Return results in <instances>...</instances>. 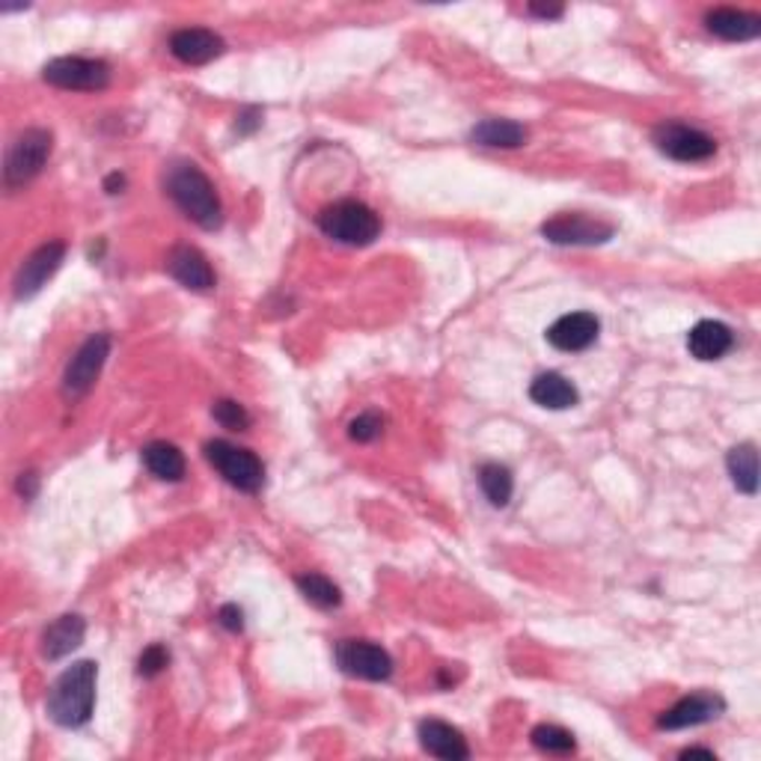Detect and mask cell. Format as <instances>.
Segmentation results:
<instances>
[{
  "mask_svg": "<svg viewBox=\"0 0 761 761\" xmlns=\"http://www.w3.org/2000/svg\"><path fill=\"white\" fill-rule=\"evenodd\" d=\"M726 467H729V476H732L738 491L750 497L759 491V452H755V444H738V447L729 449Z\"/></svg>",
  "mask_w": 761,
  "mask_h": 761,
  "instance_id": "obj_22",
  "label": "cell"
},
{
  "mask_svg": "<svg viewBox=\"0 0 761 761\" xmlns=\"http://www.w3.org/2000/svg\"><path fill=\"white\" fill-rule=\"evenodd\" d=\"M336 664L345 676L363 681H387L393 676V657L387 648L369 639H343L336 643Z\"/></svg>",
  "mask_w": 761,
  "mask_h": 761,
  "instance_id": "obj_9",
  "label": "cell"
},
{
  "mask_svg": "<svg viewBox=\"0 0 761 761\" xmlns=\"http://www.w3.org/2000/svg\"><path fill=\"white\" fill-rule=\"evenodd\" d=\"M419 743L428 755L447 761H465L470 759V747H467L465 734L458 732L456 726L444 723V720H423L419 723Z\"/></svg>",
  "mask_w": 761,
  "mask_h": 761,
  "instance_id": "obj_16",
  "label": "cell"
},
{
  "mask_svg": "<svg viewBox=\"0 0 761 761\" xmlns=\"http://www.w3.org/2000/svg\"><path fill=\"white\" fill-rule=\"evenodd\" d=\"M107 354H111V336L107 333H93L81 348L75 352V357L69 361L66 372H63V396L72 402L84 399L86 393L93 390L98 372L105 366Z\"/></svg>",
  "mask_w": 761,
  "mask_h": 761,
  "instance_id": "obj_7",
  "label": "cell"
},
{
  "mask_svg": "<svg viewBox=\"0 0 761 761\" xmlns=\"http://www.w3.org/2000/svg\"><path fill=\"white\" fill-rule=\"evenodd\" d=\"M705 28L713 37L726 39V42H750L761 33V19L755 12H741L732 7H717L705 15Z\"/></svg>",
  "mask_w": 761,
  "mask_h": 761,
  "instance_id": "obj_18",
  "label": "cell"
},
{
  "mask_svg": "<svg viewBox=\"0 0 761 761\" xmlns=\"http://www.w3.org/2000/svg\"><path fill=\"white\" fill-rule=\"evenodd\" d=\"M42 77H45L51 86H60V90L95 93V90H105V86L111 84V66H107L105 60L58 58L51 60V63H45Z\"/></svg>",
  "mask_w": 761,
  "mask_h": 761,
  "instance_id": "obj_8",
  "label": "cell"
},
{
  "mask_svg": "<svg viewBox=\"0 0 761 761\" xmlns=\"http://www.w3.org/2000/svg\"><path fill=\"white\" fill-rule=\"evenodd\" d=\"M533 743L539 750L551 752V755H569V752H574V747H577V741H574V734H571L569 729H562V726L553 723L535 726Z\"/></svg>",
  "mask_w": 761,
  "mask_h": 761,
  "instance_id": "obj_26",
  "label": "cell"
},
{
  "mask_svg": "<svg viewBox=\"0 0 761 761\" xmlns=\"http://www.w3.org/2000/svg\"><path fill=\"white\" fill-rule=\"evenodd\" d=\"M598 331L601 322L592 313H569L556 319L544 336L560 352H586L598 340Z\"/></svg>",
  "mask_w": 761,
  "mask_h": 761,
  "instance_id": "obj_14",
  "label": "cell"
},
{
  "mask_svg": "<svg viewBox=\"0 0 761 761\" xmlns=\"http://www.w3.org/2000/svg\"><path fill=\"white\" fill-rule=\"evenodd\" d=\"M655 146L673 161H708L717 153V140L711 134L690 128L685 123H660L655 128Z\"/></svg>",
  "mask_w": 761,
  "mask_h": 761,
  "instance_id": "obj_10",
  "label": "cell"
},
{
  "mask_svg": "<svg viewBox=\"0 0 761 761\" xmlns=\"http://www.w3.org/2000/svg\"><path fill=\"white\" fill-rule=\"evenodd\" d=\"M262 125V111L259 107H244L241 114H238V134H253Z\"/></svg>",
  "mask_w": 761,
  "mask_h": 761,
  "instance_id": "obj_31",
  "label": "cell"
},
{
  "mask_svg": "<svg viewBox=\"0 0 761 761\" xmlns=\"http://www.w3.org/2000/svg\"><path fill=\"white\" fill-rule=\"evenodd\" d=\"M123 188H125V176H119V173H111V176L105 179L107 194H119Z\"/></svg>",
  "mask_w": 761,
  "mask_h": 761,
  "instance_id": "obj_34",
  "label": "cell"
},
{
  "mask_svg": "<svg viewBox=\"0 0 761 761\" xmlns=\"http://www.w3.org/2000/svg\"><path fill=\"white\" fill-rule=\"evenodd\" d=\"M143 465L164 482H179L185 476V456L179 452V447H173L167 440H153L149 447H143Z\"/></svg>",
  "mask_w": 761,
  "mask_h": 761,
  "instance_id": "obj_23",
  "label": "cell"
},
{
  "mask_svg": "<svg viewBox=\"0 0 761 761\" xmlns=\"http://www.w3.org/2000/svg\"><path fill=\"white\" fill-rule=\"evenodd\" d=\"M170 51L185 66H206L223 54V39L215 30L181 28L170 37Z\"/></svg>",
  "mask_w": 761,
  "mask_h": 761,
  "instance_id": "obj_13",
  "label": "cell"
},
{
  "mask_svg": "<svg viewBox=\"0 0 761 761\" xmlns=\"http://www.w3.org/2000/svg\"><path fill=\"white\" fill-rule=\"evenodd\" d=\"M319 229L324 236L348 244V248H366L380 232V218L361 200H340L319 211Z\"/></svg>",
  "mask_w": 761,
  "mask_h": 761,
  "instance_id": "obj_3",
  "label": "cell"
},
{
  "mask_svg": "<svg viewBox=\"0 0 761 761\" xmlns=\"http://www.w3.org/2000/svg\"><path fill=\"white\" fill-rule=\"evenodd\" d=\"M542 236L562 248H595V244H607L609 238L616 236V227L607 220L574 211V215H556V218L544 220Z\"/></svg>",
  "mask_w": 761,
  "mask_h": 761,
  "instance_id": "obj_6",
  "label": "cell"
},
{
  "mask_svg": "<svg viewBox=\"0 0 761 761\" xmlns=\"http://www.w3.org/2000/svg\"><path fill=\"white\" fill-rule=\"evenodd\" d=\"M37 486H39V482H37V473H21V479H19V491H21V494H24V497H28V500H30V497H33V494H37Z\"/></svg>",
  "mask_w": 761,
  "mask_h": 761,
  "instance_id": "obj_33",
  "label": "cell"
},
{
  "mask_svg": "<svg viewBox=\"0 0 761 761\" xmlns=\"http://www.w3.org/2000/svg\"><path fill=\"white\" fill-rule=\"evenodd\" d=\"M479 486H482V494L488 497V503L497 505V509H503V505H509L514 491L512 470L503 465H497V461L482 465L479 467Z\"/></svg>",
  "mask_w": 761,
  "mask_h": 761,
  "instance_id": "obj_24",
  "label": "cell"
},
{
  "mask_svg": "<svg viewBox=\"0 0 761 761\" xmlns=\"http://www.w3.org/2000/svg\"><path fill=\"white\" fill-rule=\"evenodd\" d=\"M726 711V699L720 694L702 690V694L685 696L681 702H676L669 711L657 720V729H690V726H702L717 720Z\"/></svg>",
  "mask_w": 761,
  "mask_h": 761,
  "instance_id": "obj_12",
  "label": "cell"
},
{
  "mask_svg": "<svg viewBox=\"0 0 761 761\" xmlns=\"http://www.w3.org/2000/svg\"><path fill=\"white\" fill-rule=\"evenodd\" d=\"M218 622L227 630L238 634V630H244V609L238 607V604H223V607L218 609Z\"/></svg>",
  "mask_w": 761,
  "mask_h": 761,
  "instance_id": "obj_30",
  "label": "cell"
},
{
  "mask_svg": "<svg viewBox=\"0 0 761 761\" xmlns=\"http://www.w3.org/2000/svg\"><path fill=\"white\" fill-rule=\"evenodd\" d=\"M470 140L491 149H518L527 140V128L512 119H486L470 132Z\"/></svg>",
  "mask_w": 761,
  "mask_h": 761,
  "instance_id": "obj_21",
  "label": "cell"
},
{
  "mask_svg": "<svg viewBox=\"0 0 761 761\" xmlns=\"http://www.w3.org/2000/svg\"><path fill=\"white\" fill-rule=\"evenodd\" d=\"M206 458L229 486L244 491V494H257L259 488L265 486V465L250 449L236 447L229 440H209L206 444Z\"/></svg>",
  "mask_w": 761,
  "mask_h": 761,
  "instance_id": "obj_4",
  "label": "cell"
},
{
  "mask_svg": "<svg viewBox=\"0 0 761 761\" xmlns=\"http://www.w3.org/2000/svg\"><path fill=\"white\" fill-rule=\"evenodd\" d=\"M54 149V137L45 128H28L12 140L10 153H7V164H3V181L7 188H19L28 185L33 176L42 173V167L51 158Z\"/></svg>",
  "mask_w": 761,
  "mask_h": 761,
  "instance_id": "obj_5",
  "label": "cell"
},
{
  "mask_svg": "<svg viewBox=\"0 0 761 761\" xmlns=\"http://www.w3.org/2000/svg\"><path fill=\"white\" fill-rule=\"evenodd\" d=\"M167 271H170L173 280H179L185 289H194V292H209L215 289V271H211L209 259L202 257L197 248H173L170 257H167Z\"/></svg>",
  "mask_w": 761,
  "mask_h": 761,
  "instance_id": "obj_15",
  "label": "cell"
},
{
  "mask_svg": "<svg viewBox=\"0 0 761 761\" xmlns=\"http://www.w3.org/2000/svg\"><path fill=\"white\" fill-rule=\"evenodd\" d=\"M63 257H66V244L63 241H48L39 250H33L24 265L19 268L15 274V301H28V298L39 295L42 285L58 274V268L63 265Z\"/></svg>",
  "mask_w": 761,
  "mask_h": 761,
  "instance_id": "obj_11",
  "label": "cell"
},
{
  "mask_svg": "<svg viewBox=\"0 0 761 761\" xmlns=\"http://www.w3.org/2000/svg\"><path fill=\"white\" fill-rule=\"evenodd\" d=\"M732 327L723 322H711V319H705V322H699L694 331L687 333V348H690L696 361H720V357L732 352Z\"/></svg>",
  "mask_w": 761,
  "mask_h": 761,
  "instance_id": "obj_17",
  "label": "cell"
},
{
  "mask_svg": "<svg viewBox=\"0 0 761 761\" xmlns=\"http://www.w3.org/2000/svg\"><path fill=\"white\" fill-rule=\"evenodd\" d=\"M298 590H301V595H304L313 607L319 609H333L343 604V592H340V586L333 581H327L324 574H315V571H310V574H298Z\"/></svg>",
  "mask_w": 761,
  "mask_h": 761,
  "instance_id": "obj_25",
  "label": "cell"
},
{
  "mask_svg": "<svg viewBox=\"0 0 761 761\" xmlns=\"http://www.w3.org/2000/svg\"><path fill=\"white\" fill-rule=\"evenodd\" d=\"M211 417L218 419L223 428H232V431H244V428L250 426V414L244 410V405H238V402H232V399L215 402Z\"/></svg>",
  "mask_w": 761,
  "mask_h": 761,
  "instance_id": "obj_27",
  "label": "cell"
},
{
  "mask_svg": "<svg viewBox=\"0 0 761 761\" xmlns=\"http://www.w3.org/2000/svg\"><path fill=\"white\" fill-rule=\"evenodd\" d=\"M167 664H170V651H167L161 643H153L149 648H143L140 660H137V673H140L143 678H155L161 676L164 669H167Z\"/></svg>",
  "mask_w": 761,
  "mask_h": 761,
  "instance_id": "obj_29",
  "label": "cell"
},
{
  "mask_svg": "<svg viewBox=\"0 0 761 761\" xmlns=\"http://www.w3.org/2000/svg\"><path fill=\"white\" fill-rule=\"evenodd\" d=\"M164 188L170 194V200L176 202L197 227L218 229L220 223H223V209H220L218 190H215L211 179L197 167V164H170V170L164 176Z\"/></svg>",
  "mask_w": 761,
  "mask_h": 761,
  "instance_id": "obj_1",
  "label": "cell"
},
{
  "mask_svg": "<svg viewBox=\"0 0 761 761\" xmlns=\"http://www.w3.org/2000/svg\"><path fill=\"white\" fill-rule=\"evenodd\" d=\"M380 431H384V417H380L378 410H366V414L352 419V426H348V438L357 440V444H369V440L378 438Z\"/></svg>",
  "mask_w": 761,
  "mask_h": 761,
  "instance_id": "obj_28",
  "label": "cell"
},
{
  "mask_svg": "<svg viewBox=\"0 0 761 761\" xmlns=\"http://www.w3.org/2000/svg\"><path fill=\"white\" fill-rule=\"evenodd\" d=\"M562 12H565L562 7H542V3L530 7V15H539V19H560Z\"/></svg>",
  "mask_w": 761,
  "mask_h": 761,
  "instance_id": "obj_32",
  "label": "cell"
},
{
  "mask_svg": "<svg viewBox=\"0 0 761 761\" xmlns=\"http://www.w3.org/2000/svg\"><path fill=\"white\" fill-rule=\"evenodd\" d=\"M530 399H533L535 405H542V408L565 410L574 408V405L581 402V393H577V387H574L565 375H560V372H542V375L530 384Z\"/></svg>",
  "mask_w": 761,
  "mask_h": 761,
  "instance_id": "obj_20",
  "label": "cell"
},
{
  "mask_svg": "<svg viewBox=\"0 0 761 761\" xmlns=\"http://www.w3.org/2000/svg\"><path fill=\"white\" fill-rule=\"evenodd\" d=\"M95 681H98V666L93 660H77L69 666L48 694V717L63 729L84 726L93 717Z\"/></svg>",
  "mask_w": 761,
  "mask_h": 761,
  "instance_id": "obj_2",
  "label": "cell"
},
{
  "mask_svg": "<svg viewBox=\"0 0 761 761\" xmlns=\"http://www.w3.org/2000/svg\"><path fill=\"white\" fill-rule=\"evenodd\" d=\"M699 755H702V759H711V761L717 759L711 750H702V747H690V750L681 752V759H699Z\"/></svg>",
  "mask_w": 761,
  "mask_h": 761,
  "instance_id": "obj_35",
  "label": "cell"
},
{
  "mask_svg": "<svg viewBox=\"0 0 761 761\" xmlns=\"http://www.w3.org/2000/svg\"><path fill=\"white\" fill-rule=\"evenodd\" d=\"M86 622L75 613L69 616H60L54 625H48L45 634H42V655L48 660H60V657L72 655L81 643H84Z\"/></svg>",
  "mask_w": 761,
  "mask_h": 761,
  "instance_id": "obj_19",
  "label": "cell"
}]
</instances>
